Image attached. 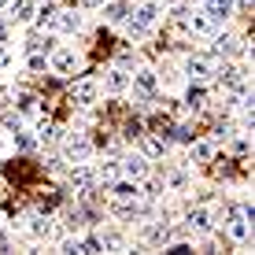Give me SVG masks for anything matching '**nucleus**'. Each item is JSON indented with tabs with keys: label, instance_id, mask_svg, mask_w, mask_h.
Masks as SVG:
<instances>
[{
	"label": "nucleus",
	"instance_id": "1",
	"mask_svg": "<svg viewBox=\"0 0 255 255\" xmlns=\"http://www.w3.org/2000/svg\"><path fill=\"white\" fill-rule=\"evenodd\" d=\"M96 96H100V82H96V78H78L74 89H70V104H74L78 111H89L96 104Z\"/></svg>",
	"mask_w": 255,
	"mask_h": 255
},
{
	"label": "nucleus",
	"instance_id": "2",
	"mask_svg": "<svg viewBox=\"0 0 255 255\" xmlns=\"http://www.w3.org/2000/svg\"><path fill=\"white\" fill-rule=\"evenodd\" d=\"M129 89H133L140 100H152L155 93H159V78H155V70H148V67H140L129 74Z\"/></svg>",
	"mask_w": 255,
	"mask_h": 255
},
{
	"label": "nucleus",
	"instance_id": "3",
	"mask_svg": "<svg viewBox=\"0 0 255 255\" xmlns=\"http://www.w3.org/2000/svg\"><path fill=\"white\" fill-rule=\"evenodd\" d=\"M63 155L70 163H89V155H93V140L85 137V133H70L63 140Z\"/></svg>",
	"mask_w": 255,
	"mask_h": 255
},
{
	"label": "nucleus",
	"instance_id": "4",
	"mask_svg": "<svg viewBox=\"0 0 255 255\" xmlns=\"http://www.w3.org/2000/svg\"><path fill=\"white\" fill-rule=\"evenodd\" d=\"M140 241L148 244V248H166V241H170V222H144V230H140Z\"/></svg>",
	"mask_w": 255,
	"mask_h": 255
},
{
	"label": "nucleus",
	"instance_id": "5",
	"mask_svg": "<svg viewBox=\"0 0 255 255\" xmlns=\"http://www.w3.org/2000/svg\"><path fill=\"white\" fill-rule=\"evenodd\" d=\"M78 52L74 48H56V52H48V67L56 70V74H70V70H78Z\"/></svg>",
	"mask_w": 255,
	"mask_h": 255
},
{
	"label": "nucleus",
	"instance_id": "6",
	"mask_svg": "<svg viewBox=\"0 0 255 255\" xmlns=\"http://www.w3.org/2000/svg\"><path fill=\"white\" fill-rule=\"evenodd\" d=\"M100 89H104V93H111V96H122V93L129 89V70H122V67H111L108 74H104Z\"/></svg>",
	"mask_w": 255,
	"mask_h": 255
},
{
	"label": "nucleus",
	"instance_id": "7",
	"mask_svg": "<svg viewBox=\"0 0 255 255\" xmlns=\"http://www.w3.org/2000/svg\"><path fill=\"white\" fill-rule=\"evenodd\" d=\"M233 11H237V0H204V15H207L211 22L233 19Z\"/></svg>",
	"mask_w": 255,
	"mask_h": 255
},
{
	"label": "nucleus",
	"instance_id": "8",
	"mask_svg": "<svg viewBox=\"0 0 255 255\" xmlns=\"http://www.w3.org/2000/svg\"><path fill=\"white\" fill-rule=\"evenodd\" d=\"M119 166H122V178H129V181L148 178V159L144 155H126V159H119Z\"/></svg>",
	"mask_w": 255,
	"mask_h": 255
},
{
	"label": "nucleus",
	"instance_id": "9",
	"mask_svg": "<svg viewBox=\"0 0 255 255\" xmlns=\"http://www.w3.org/2000/svg\"><path fill=\"white\" fill-rule=\"evenodd\" d=\"M185 230H189V233H211V230H215L211 211H207V207H192L189 215H185Z\"/></svg>",
	"mask_w": 255,
	"mask_h": 255
},
{
	"label": "nucleus",
	"instance_id": "10",
	"mask_svg": "<svg viewBox=\"0 0 255 255\" xmlns=\"http://www.w3.org/2000/svg\"><path fill=\"white\" fill-rule=\"evenodd\" d=\"M211 70H215V59H211V56H189V59H185V74L192 78V82L211 78Z\"/></svg>",
	"mask_w": 255,
	"mask_h": 255
},
{
	"label": "nucleus",
	"instance_id": "11",
	"mask_svg": "<svg viewBox=\"0 0 255 255\" xmlns=\"http://www.w3.org/2000/svg\"><path fill=\"white\" fill-rule=\"evenodd\" d=\"M104 7V19H108L111 26H122L133 15V4H126V0H108V4H100Z\"/></svg>",
	"mask_w": 255,
	"mask_h": 255
},
{
	"label": "nucleus",
	"instance_id": "12",
	"mask_svg": "<svg viewBox=\"0 0 255 255\" xmlns=\"http://www.w3.org/2000/svg\"><path fill=\"white\" fill-rule=\"evenodd\" d=\"M159 15H163V4H159V0H144V4L133 7V19H137L140 26H148V30L159 22Z\"/></svg>",
	"mask_w": 255,
	"mask_h": 255
},
{
	"label": "nucleus",
	"instance_id": "13",
	"mask_svg": "<svg viewBox=\"0 0 255 255\" xmlns=\"http://www.w3.org/2000/svg\"><path fill=\"white\" fill-rule=\"evenodd\" d=\"M137 137H140V155H144V159L166 155V137H159V133H137Z\"/></svg>",
	"mask_w": 255,
	"mask_h": 255
},
{
	"label": "nucleus",
	"instance_id": "14",
	"mask_svg": "<svg viewBox=\"0 0 255 255\" xmlns=\"http://www.w3.org/2000/svg\"><path fill=\"white\" fill-rule=\"evenodd\" d=\"M26 230H30V237L33 241H52V237H56V226H52V218L48 215H30V226H26Z\"/></svg>",
	"mask_w": 255,
	"mask_h": 255
},
{
	"label": "nucleus",
	"instance_id": "15",
	"mask_svg": "<svg viewBox=\"0 0 255 255\" xmlns=\"http://www.w3.org/2000/svg\"><path fill=\"white\" fill-rule=\"evenodd\" d=\"M7 19L11 22H30L33 11H37V0H7Z\"/></svg>",
	"mask_w": 255,
	"mask_h": 255
},
{
	"label": "nucleus",
	"instance_id": "16",
	"mask_svg": "<svg viewBox=\"0 0 255 255\" xmlns=\"http://www.w3.org/2000/svg\"><path fill=\"white\" fill-rule=\"evenodd\" d=\"M230 237L237 244H248V215H244V207H233V215H230Z\"/></svg>",
	"mask_w": 255,
	"mask_h": 255
},
{
	"label": "nucleus",
	"instance_id": "17",
	"mask_svg": "<svg viewBox=\"0 0 255 255\" xmlns=\"http://www.w3.org/2000/svg\"><path fill=\"white\" fill-rule=\"evenodd\" d=\"M70 185H74V189H89V185H96V166H89V163H74V166H70Z\"/></svg>",
	"mask_w": 255,
	"mask_h": 255
},
{
	"label": "nucleus",
	"instance_id": "18",
	"mask_svg": "<svg viewBox=\"0 0 255 255\" xmlns=\"http://www.w3.org/2000/svg\"><path fill=\"white\" fill-rule=\"evenodd\" d=\"M185 30H192L196 37H207V33H215V22H211L204 11H189L185 15Z\"/></svg>",
	"mask_w": 255,
	"mask_h": 255
},
{
	"label": "nucleus",
	"instance_id": "19",
	"mask_svg": "<svg viewBox=\"0 0 255 255\" xmlns=\"http://www.w3.org/2000/svg\"><path fill=\"white\" fill-rule=\"evenodd\" d=\"M111 196L115 200H140V181H129V178L111 181Z\"/></svg>",
	"mask_w": 255,
	"mask_h": 255
},
{
	"label": "nucleus",
	"instance_id": "20",
	"mask_svg": "<svg viewBox=\"0 0 255 255\" xmlns=\"http://www.w3.org/2000/svg\"><path fill=\"white\" fill-rule=\"evenodd\" d=\"M52 30H59V33H78V30H82V15H74V11H56Z\"/></svg>",
	"mask_w": 255,
	"mask_h": 255
},
{
	"label": "nucleus",
	"instance_id": "21",
	"mask_svg": "<svg viewBox=\"0 0 255 255\" xmlns=\"http://www.w3.org/2000/svg\"><path fill=\"white\" fill-rule=\"evenodd\" d=\"M189 159L192 163H211L215 159V140H189Z\"/></svg>",
	"mask_w": 255,
	"mask_h": 255
},
{
	"label": "nucleus",
	"instance_id": "22",
	"mask_svg": "<svg viewBox=\"0 0 255 255\" xmlns=\"http://www.w3.org/2000/svg\"><path fill=\"white\" fill-rule=\"evenodd\" d=\"M26 52H56V37H52V33H30V37H26Z\"/></svg>",
	"mask_w": 255,
	"mask_h": 255
},
{
	"label": "nucleus",
	"instance_id": "23",
	"mask_svg": "<svg viewBox=\"0 0 255 255\" xmlns=\"http://www.w3.org/2000/svg\"><path fill=\"white\" fill-rule=\"evenodd\" d=\"M122 178V166H119V159H108V163H100L96 166V181L100 185H111V181H119Z\"/></svg>",
	"mask_w": 255,
	"mask_h": 255
},
{
	"label": "nucleus",
	"instance_id": "24",
	"mask_svg": "<svg viewBox=\"0 0 255 255\" xmlns=\"http://www.w3.org/2000/svg\"><path fill=\"white\" fill-rule=\"evenodd\" d=\"M204 104H207V89H204L200 82H192L189 89H185V108H189V111H200Z\"/></svg>",
	"mask_w": 255,
	"mask_h": 255
},
{
	"label": "nucleus",
	"instance_id": "25",
	"mask_svg": "<svg viewBox=\"0 0 255 255\" xmlns=\"http://www.w3.org/2000/svg\"><path fill=\"white\" fill-rule=\"evenodd\" d=\"M215 52L218 56H241V37H233V33H226V37H215Z\"/></svg>",
	"mask_w": 255,
	"mask_h": 255
},
{
	"label": "nucleus",
	"instance_id": "26",
	"mask_svg": "<svg viewBox=\"0 0 255 255\" xmlns=\"http://www.w3.org/2000/svg\"><path fill=\"white\" fill-rule=\"evenodd\" d=\"M56 11H59V4H56V0H45V4H41L37 11H33V19H37L41 26H52V19H56Z\"/></svg>",
	"mask_w": 255,
	"mask_h": 255
},
{
	"label": "nucleus",
	"instance_id": "27",
	"mask_svg": "<svg viewBox=\"0 0 255 255\" xmlns=\"http://www.w3.org/2000/svg\"><path fill=\"white\" fill-rule=\"evenodd\" d=\"M15 144H19L22 152H30V148H37V137H33V129L19 126V129H15Z\"/></svg>",
	"mask_w": 255,
	"mask_h": 255
},
{
	"label": "nucleus",
	"instance_id": "28",
	"mask_svg": "<svg viewBox=\"0 0 255 255\" xmlns=\"http://www.w3.org/2000/svg\"><path fill=\"white\" fill-rule=\"evenodd\" d=\"M15 104H19V111H37V96L30 89H15Z\"/></svg>",
	"mask_w": 255,
	"mask_h": 255
},
{
	"label": "nucleus",
	"instance_id": "29",
	"mask_svg": "<svg viewBox=\"0 0 255 255\" xmlns=\"http://www.w3.org/2000/svg\"><path fill=\"white\" fill-rule=\"evenodd\" d=\"M100 244L104 248H111V252H126V241H122V233H115V230H108L100 237Z\"/></svg>",
	"mask_w": 255,
	"mask_h": 255
},
{
	"label": "nucleus",
	"instance_id": "30",
	"mask_svg": "<svg viewBox=\"0 0 255 255\" xmlns=\"http://www.w3.org/2000/svg\"><path fill=\"white\" fill-rule=\"evenodd\" d=\"M115 67H122V70H126V67H137V52H133V48H122L119 56H115Z\"/></svg>",
	"mask_w": 255,
	"mask_h": 255
},
{
	"label": "nucleus",
	"instance_id": "31",
	"mask_svg": "<svg viewBox=\"0 0 255 255\" xmlns=\"http://www.w3.org/2000/svg\"><path fill=\"white\" fill-rule=\"evenodd\" d=\"M166 185H170L174 192H181V189L189 185V174H185V170H174V174H170V181H166Z\"/></svg>",
	"mask_w": 255,
	"mask_h": 255
},
{
	"label": "nucleus",
	"instance_id": "32",
	"mask_svg": "<svg viewBox=\"0 0 255 255\" xmlns=\"http://www.w3.org/2000/svg\"><path fill=\"white\" fill-rule=\"evenodd\" d=\"M82 252H104V244H100V237H96V233H89V237H82Z\"/></svg>",
	"mask_w": 255,
	"mask_h": 255
},
{
	"label": "nucleus",
	"instance_id": "33",
	"mask_svg": "<svg viewBox=\"0 0 255 255\" xmlns=\"http://www.w3.org/2000/svg\"><path fill=\"white\" fill-rule=\"evenodd\" d=\"M30 70H48V56L45 52H30Z\"/></svg>",
	"mask_w": 255,
	"mask_h": 255
},
{
	"label": "nucleus",
	"instance_id": "34",
	"mask_svg": "<svg viewBox=\"0 0 255 255\" xmlns=\"http://www.w3.org/2000/svg\"><path fill=\"white\" fill-rule=\"evenodd\" d=\"M59 252H82V241H78V237H67V241L59 244Z\"/></svg>",
	"mask_w": 255,
	"mask_h": 255
},
{
	"label": "nucleus",
	"instance_id": "35",
	"mask_svg": "<svg viewBox=\"0 0 255 255\" xmlns=\"http://www.w3.org/2000/svg\"><path fill=\"white\" fill-rule=\"evenodd\" d=\"M11 63V52H7V41H0V70H7Z\"/></svg>",
	"mask_w": 255,
	"mask_h": 255
},
{
	"label": "nucleus",
	"instance_id": "36",
	"mask_svg": "<svg viewBox=\"0 0 255 255\" xmlns=\"http://www.w3.org/2000/svg\"><path fill=\"white\" fill-rule=\"evenodd\" d=\"M233 152H237V155H244V152H248V140L237 137V140H233Z\"/></svg>",
	"mask_w": 255,
	"mask_h": 255
},
{
	"label": "nucleus",
	"instance_id": "37",
	"mask_svg": "<svg viewBox=\"0 0 255 255\" xmlns=\"http://www.w3.org/2000/svg\"><path fill=\"white\" fill-rule=\"evenodd\" d=\"M7 248H11V237H7L4 230H0V252H7Z\"/></svg>",
	"mask_w": 255,
	"mask_h": 255
},
{
	"label": "nucleus",
	"instance_id": "38",
	"mask_svg": "<svg viewBox=\"0 0 255 255\" xmlns=\"http://www.w3.org/2000/svg\"><path fill=\"white\" fill-rule=\"evenodd\" d=\"M78 4H82V7H100L104 0H78Z\"/></svg>",
	"mask_w": 255,
	"mask_h": 255
},
{
	"label": "nucleus",
	"instance_id": "39",
	"mask_svg": "<svg viewBox=\"0 0 255 255\" xmlns=\"http://www.w3.org/2000/svg\"><path fill=\"white\" fill-rule=\"evenodd\" d=\"M0 41H7V26L4 22H0Z\"/></svg>",
	"mask_w": 255,
	"mask_h": 255
},
{
	"label": "nucleus",
	"instance_id": "40",
	"mask_svg": "<svg viewBox=\"0 0 255 255\" xmlns=\"http://www.w3.org/2000/svg\"><path fill=\"white\" fill-rule=\"evenodd\" d=\"M4 4H7V0H0V7H4Z\"/></svg>",
	"mask_w": 255,
	"mask_h": 255
}]
</instances>
